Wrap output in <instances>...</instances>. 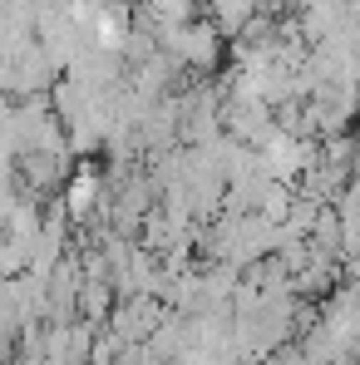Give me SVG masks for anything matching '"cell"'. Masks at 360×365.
Wrapping results in <instances>:
<instances>
[{
  "mask_svg": "<svg viewBox=\"0 0 360 365\" xmlns=\"http://www.w3.org/2000/svg\"><path fill=\"white\" fill-rule=\"evenodd\" d=\"M158 50L173 55V60L187 69V74H212L222 64V30L212 20H182V25H168L158 30Z\"/></svg>",
  "mask_w": 360,
  "mask_h": 365,
  "instance_id": "1",
  "label": "cell"
},
{
  "mask_svg": "<svg viewBox=\"0 0 360 365\" xmlns=\"http://www.w3.org/2000/svg\"><path fill=\"white\" fill-rule=\"evenodd\" d=\"M35 45H40L45 60L64 74L84 50H94V30H89L69 5H60V10H45V15L35 20Z\"/></svg>",
  "mask_w": 360,
  "mask_h": 365,
  "instance_id": "2",
  "label": "cell"
},
{
  "mask_svg": "<svg viewBox=\"0 0 360 365\" xmlns=\"http://www.w3.org/2000/svg\"><path fill=\"white\" fill-rule=\"evenodd\" d=\"M163 302L158 297H119L114 311H109V321H104V331L119 341V346H143L158 326H163Z\"/></svg>",
  "mask_w": 360,
  "mask_h": 365,
  "instance_id": "3",
  "label": "cell"
},
{
  "mask_svg": "<svg viewBox=\"0 0 360 365\" xmlns=\"http://www.w3.org/2000/svg\"><path fill=\"white\" fill-rule=\"evenodd\" d=\"M60 79V69L45 60V50L30 40L5 60V99H30V94H50Z\"/></svg>",
  "mask_w": 360,
  "mask_h": 365,
  "instance_id": "4",
  "label": "cell"
},
{
  "mask_svg": "<svg viewBox=\"0 0 360 365\" xmlns=\"http://www.w3.org/2000/svg\"><path fill=\"white\" fill-rule=\"evenodd\" d=\"M207 10H212L207 20L222 30V40H227V35L237 40L242 30L252 25V15H257V0H207Z\"/></svg>",
  "mask_w": 360,
  "mask_h": 365,
  "instance_id": "5",
  "label": "cell"
}]
</instances>
